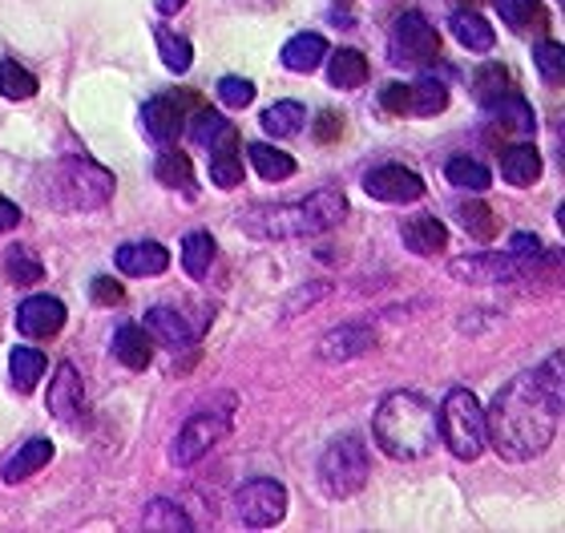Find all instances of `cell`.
Masks as SVG:
<instances>
[{
  "mask_svg": "<svg viewBox=\"0 0 565 533\" xmlns=\"http://www.w3.org/2000/svg\"><path fill=\"white\" fill-rule=\"evenodd\" d=\"M364 190L380 202H416L424 199V178L413 167H401V162H384V167H372L364 174Z\"/></svg>",
  "mask_w": 565,
  "mask_h": 533,
  "instance_id": "7c38bea8",
  "label": "cell"
},
{
  "mask_svg": "<svg viewBox=\"0 0 565 533\" xmlns=\"http://www.w3.org/2000/svg\"><path fill=\"white\" fill-rule=\"evenodd\" d=\"M4 275H9L12 284L33 287V284H41V279H45V267H41V259H36L33 247L12 243V247L4 250Z\"/></svg>",
  "mask_w": 565,
  "mask_h": 533,
  "instance_id": "d590c367",
  "label": "cell"
},
{
  "mask_svg": "<svg viewBox=\"0 0 565 533\" xmlns=\"http://www.w3.org/2000/svg\"><path fill=\"white\" fill-rule=\"evenodd\" d=\"M497 12L509 21V29L513 33H533V29H542L545 33V9H542V0H493Z\"/></svg>",
  "mask_w": 565,
  "mask_h": 533,
  "instance_id": "836d02e7",
  "label": "cell"
},
{
  "mask_svg": "<svg viewBox=\"0 0 565 533\" xmlns=\"http://www.w3.org/2000/svg\"><path fill=\"white\" fill-rule=\"evenodd\" d=\"M484 109L493 114V121L501 126V130H509V138H513V134H518V138H530V134L537 130L533 106L521 94H509V97H501V102H493V106H484Z\"/></svg>",
  "mask_w": 565,
  "mask_h": 533,
  "instance_id": "4316f807",
  "label": "cell"
},
{
  "mask_svg": "<svg viewBox=\"0 0 565 533\" xmlns=\"http://www.w3.org/2000/svg\"><path fill=\"white\" fill-rule=\"evenodd\" d=\"M472 94H477L481 106H493L501 97L518 94V82H513V73H509L505 65L489 61V65H481V70L472 73Z\"/></svg>",
  "mask_w": 565,
  "mask_h": 533,
  "instance_id": "83f0119b",
  "label": "cell"
},
{
  "mask_svg": "<svg viewBox=\"0 0 565 533\" xmlns=\"http://www.w3.org/2000/svg\"><path fill=\"white\" fill-rule=\"evenodd\" d=\"M533 61H537V73L545 77V85H565V49L562 41H542L533 49Z\"/></svg>",
  "mask_w": 565,
  "mask_h": 533,
  "instance_id": "60d3db41",
  "label": "cell"
},
{
  "mask_svg": "<svg viewBox=\"0 0 565 533\" xmlns=\"http://www.w3.org/2000/svg\"><path fill=\"white\" fill-rule=\"evenodd\" d=\"M445 178L452 182V186L477 190V194H481V190L489 186V167L477 162V158H452V162L445 167Z\"/></svg>",
  "mask_w": 565,
  "mask_h": 533,
  "instance_id": "ab89813d",
  "label": "cell"
},
{
  "mask_svg": "<svg viewBox=\"0 0 565 533\" xmlns=\"http://www.w3.org/2000/svg\"><path fill=\"white\" fill-rule=\"evenodd\" d=\"M376 344H380L376 328H367V323H343V328H331V332L319 340V360H328V364H348V360L367 355Z\"/></svg>",
  "mask_w": 565,
  "mask_h": 533,
  "instance_id": "9a60e30c",
  "label": "cell"
},
{
  "mask_svg": "<svg viewBox=\"0 0 565 533\" xmlns=\"http://www.w3.org/2000/svg\"><path fill=\"white\" fill-rule=\"evenodd\" d=\"M328 82L335 85V89H360V85H367V57L360 53V49H328Z\"/></svg>",
  "mask_w": 565,
  "mask_h": 533,
  "instance_id": "603a6c76",
  "label": "cell"
},
{
  "mask_svg": "<svg viewBox=\"0 0 565 533\" xmlns=\"http://www.w3.org/2000/svg\"><path fill=\"white\" fill-rule=\"evenodd\" d=\"M457 4H460V9H481L484 0H457Z\"/></svg>",
  "mask_w": 565,
  "mask_h": 533,
  "instance_id": "f907efd6",
  "label": "cell"
},
{
  "mask_svg": "<svg viewBox=\"0 0 565 533\" xmlns=\"http://www.w3.org/2000/svg\"><path fill=\"white\" fill-rule=\"evenodd\" d=\"M562 355L537 372H521L484 408V437L501 461H533L550 449L562 420Z\"/></svg>",
  "mask_w": 565,
  "mask_h": 533,
  "instance_id": "6da1fadb",
  "label": "cell"
},
{
  "mask_svg": "<svg viewBox=\"0 0 565 533\" xmlns=\"http://www.w3.org/2000/svg\"><path fill=\"white\" fill-rule=\"evenodd\" d=\"M45 367H49V360L36 348H12V355H9V376H12V388L17 392H29L41 384V376H45Z\"/></svg>",
  "mask_w": 565,
  "mask_h": 533,
  "instance_id": "f546056e",
  "label": "cell"
},
{
  "mask_svg": "<svg viewBox=\"0 0 565 533\" xmlns=\"http://www.w3.org/2000/svg\"><path fill=\"white\" fill-rule=\"evenodd\" d=\"M153 41H158V53H162V65L170 73H186L194 65V45H190L186 36L170 33V29H153Z\"/></svg>",
  "mask_w": 565,
  "mask_h": 533,
  "instance_id": "8d00e7d4",
  "label": "cell"
},
{
  "mask_svg": "<svg viewBox=\"0 0 565 533\" xmlns=\"http://www.w3.org/2000/svg\"><path fill=\"white\" fill-rule=\"evenodd\" d=\"M367 473H372V461H367V449L360 437H335L319 457V486L328 498H352L367 486Z\"/></svg>",
  "mask_w": 565,
  "mask_h": 533,
  "instance_id": "8992f818",
  "label": "cell"
},
{
  "mask_svg": "<svg viewBox=\"0 0 565 533\" xmlns=\"http://www.w3.org/2000/svg\"><path fill=\"white\" fill-rule=\"evenodd\" d=\"M211 150H214V158H211L214 186H223V190L243 186V158H238V130L235 126H226V130L214 138Z\"/></svg>",
  "mask_w": 565,
  "mask_h": 533,
  "instance_id": "ffe728a7",
  "label": "cell"
},
{
  "mask_svg": "<svg viewBox=\"0 0 565 533\" xmlns=\"http://www.w3.org/2000/svg\"><path fill=\"white\" fill-rule=\"evenodd\" d=\"M141 328L150 332V340H158V344L166 348H186L199 340L202 328H194V323L186 320V311H178V308H150L146 311V320H141Z\"/></svg>",
  "mask_w": 565,
  "mask_h": 533,
  "instance_id": "ac0fdd59",
  "label": "cell"
},
{
  "mask_svg": "<svg viewBox=\"0 0 565 533\" xmlns=\"http://www.w3.org/2000/svg\"><path fill=\"white\" fill-rule=\"evenodd\" d=\"M89 296L102 303V308H121V299H126V287L121 279H109V275H97L94 287H89Z\"/></svg>",
  "mask_w": 565,
  "mask_h": 533,
  "instance_id": "ee69618b",
  "label": "cell"
},
{
  "mask_svg": "<svg viewBox=\"0 0 565 533\" xmlns=\"http://www.w3.org/2000/svg\"><path fill=\"white\" fill-rule=\"evenodd\" d=\"M114 263H118L121 275H134V279H146V275H162L170 267V250L158 243V238H138V243H121L114 250Z\"/></svg>",
  "mask_w": 565,
  "mask_h": 533,
  "instance_id": "e0dca14e",
  "label": "cell"
},
{
  "mask_svg": "<svg viewBox=\"0 0 565 533\" xmlns=\"http://www.w3.org/2000/svg\"><path fill=\"white\" fill-rule=\"evenodd\" d=\"M153 174H158V182L170 190H190V182H194V162H190L186 150L166 146L162 154H158V162H153Z\"/></svg>",
  "mask_w": 565,
  "mask_h": 533,
  "instance_id": "1f68e13d",
  "label": "cell"
},
{
  "mask_svg": "<svg viewBox=\"0 0 565 533\" xmlns=\"http://www.w3.org/2000/svg\"><path fill=\"white\" fill-rule=\"evenodd\" d=\"M190 106H199L194 94H162V97H153V102H146V106H141V130H146V138H153V142H162V146H174L178 138H182V130H186Z\"/></svg>",
  "mask_w": 565,
  "mask_h": 533,
  "instance_id": "8fae6325",
  "label": "cell"
},
{
  "mask_svg": "<svg viewBox=\"0 0 565 533\" xmlns=\"http://www.w3.org/2000/svg\"><path fill=\"white\" fill-rule=\"evenodd\" d=\"M214 238L206 235V231H190L186 238H182V271L190 275V279H206L211 275V263H214Z\"/></svg>",
  "mask_w": 565,
  "mask_h": 533,
  "instance_id": "d6a6232c",
  "label": "cell"
},
{
  "mask_svg": "<svg viewBox=\"0 0 565 533\" xmlns=\"http://www.w3.org/2000/svg\"><path fill=\"white\" fill-rule=\"evenodd\" d=\"M282 65L291 73H316L319 65H323V57H328V41L319 33H295L287 45H282Z\"/></svg>",
  "mask_w": 565,
  "mask_h": 533,
  "instance_id": "d4e9b609",
  "label": "cell"
},
{
  "mask_svg": "<svg viewBox=\"0 0 565 533\" xmlns=\"http://www.w3.org/2000/svg\"><path fill=\"white\" fill-rule=\"evenodd\" d=\"M186 9V0H158V12L162 17H174V12H182Z\"/></svg>",
  "mask_w": 565,
  "mask_h": 533,
  "instance_id": "681fc988",
  "label": "cell"
},
{
  "mask_svg": "<svg viewBox=\"0 0 565 533\" xmlns=\"http://www.w3.org/2000/svg\"><path fill=\"white\" fill-rule=\"evenodd\" d=\"M448 271L457 275L460 284H513L521 279L525 263L513 255H460L448 263Z\"/></svg>",
  "mask_w": 565,
  "mask_h": 533,
  "instance_id": "4fadbf2b",
  "label": "cell"
},
{
  "mask_svg": "<svg viewBox=\"0 0 565 533\" xmlns=\"http://www.w3.org/2000/svg\"><path fill=\"white\" fill-rule=\"evenodd\" d=\"M380 109L392 118H436L448 109V85L445 82H396L380 89Z\"/></svg>",
  "mask_w": 565,
  "mask_h": 533,
  "instance_id": "ba28073f",
  "label": "cell"
},
{
  "mask_svg": "<svg viewBox=\"0 0 565 533\" xmlns=\"http://www.w3.org/2000/svg\"><path fill=\"white\" fill-rule=\"evenodd\" d=\"M49 461H53V440L29 437L24 445H17V449L4 457V465H0V481H4V486H21L24 477L41 473Z\"/></svg>",
  "mask_w": 565,
  "mask_h": 533,
  "instance_id": "d6986e66",
  "label": "cell"
},
{
  "mask_svg": "<svg viewBox=\"0 0 565 533\" xmlns=\"http://www.w3.org/2000/svg\"><path fill=\"white\" fill-rule=\"evenodd\" d=\"M12 226H21V206L9 199H0V231H12Z\"/></svg>",
  "mask_w": 565,
  "mask_h": 533,
  "instance_id": "7dc6e473",
  "label": "cell"
},
{
  "mask_svg": "<svg viewBox=\"0 0 565 533\" xmlns=\"http://www.w3.org/2000/svg\"><path fill=\"white\" fill-rule=\"evenodd\" d=\"M348 218V199L340 190H316L299 202H255L238 214V231L259 243L282 238H316Z\"/></svg>",
  "mask_w": 565,
  "mask_h": 533,
  "instance_id": "7a4b0ae2",
  "label": "cell"
},
{
  "mask_svg": "<svg viewBox=\"0 0 565 533\" xmlns=\"http://www.w3.org/2000/svg\"><path fill=\"white\" fill-rule=\"evenodd\" d=\"M0 94L9 102H29V97H36V77L24 70L21 61L4 57L0 61Z\"/></svg>",
  "mask_w": 565,
  "mask_h": 533,
  "instance_id": "74e56055",
  "label": "cell"
},
{
  "mask_svg": "<svg viewBox=\"0 0 565 533\" xmlns=\"http://www.w3.org/2000/svg\"><path fill=\"white\" fill-rule=\"evenodd\" d=\"M114 174L106 167H97L89 158H61L53 167L41 170L36 178V194L45 206H57V211H102L109 199H114Z\"/></svg>",
  "mask_w": 565,
  "mask_h": 533,
  "instance_id": "277c9868",
  "label": "cell"
},
{
  "mask_svg": "<svg viewBox=\"0 0 565 533\" xmlns=\"http://www.w3.org/2000/svg\"><path fill=\"white\" fill-rule=\"evenodd\" d=\"M505 255H513V259H521V263L537 259V255H542V238L530 235V231H518V235H509V250H505Z\"/></svg>",
  "mask_w": 565,
  "mask_h": 533,
  "instance_id": "f6af8a7d",
  "label": "cell"
},
{
  "mask_svg": "<svg viewBox=\"0 0 565 533\" xmlns=\"http://www.w3.org/2000/svg\"><path fill=\"white\" fill-rule=\"evenodd\" d=\"M457 223L465 226V235L477 238V243H493L497 231H501L493 206H489V202H481V199L460 202V206H457Z\"/></svg>",
  "mask_w": 565,
  "mask_h": 533,
  "instance_id": "4dcf8cb0",
  "label": "cell"
},
{
  "mask_svg": "<svg viewBox=\"0 0 565 533\" xmlns=\"http://www.w3.org/2000/svg\"><path fill=\"white\" fill-rule=\"evenodd\" d=\"M436 428H440L445 449L457 461H477L484 452V445H489V437H484V404L469 388L448 392L445 404L436 408Z\"/></svg>",
  "mask_w": 565,
  "mask_h": 533,
  "instance_id": "5b68a950",
  "label": "cell"
},
{
  "mask_svg": "<svg viewBox=\"0 0 565 533\" xmlns=\"http://www.w3.org/2000/svg\"><path fill=\"white\" fill-rule=\"evenodd\" d=\"M65 320H70V311H65V303L57 296H33L17 308V332L29 335V340L57 335L65 328Z\"/></svg>",
  "mask_w": 565,
  "mask_h": 533,
  "instance_id": "5bb4252c",
  "label": "cell"
},
{
  "mask_svg": "<svg viewBox=\"0 0 565 533\" xmlns=\"http://www.w3.org/2000/svg\"><path fill=\"white\" fill-rule=\"evenodd\" d=\"M263 130L271 134V138H295V134L303 130L307 121V109L299 102H275V106L263 109Z\"/></svg>",
  "mask_w": 565,
  "mask_h": 533,
  "instance_id": "e575fe53",
  "label": "cell"
},
{
  "mask_svg": "<svg viewBox=\"0 0 565 533\" xmlns=\"http://www.w3.org/2000/svg\"><path fill=\"white\" fill-rule=\"evenodd\" d=\"M226 437H231V408H202L170 440V465L190 469V465H199Z\"/></svg>",
  "mask_w": 565,
  "mask_h": 533,
  "instance_id": "52a82bcc",
  "label": "cell"
},
{
  "mask_svg": "<svg viewBox=\"0 0 565 533\" xmlns=\"http://www.w3.org/2000/svg\"><path fill=\"white\" fill-rule=\"evenodd\" d=\"M448 33L457 36L465 49H472V53H489V49L497 45L493 24L484 21L481 9H457L448 17Z\"/></svg>",
  "mask_w": 565,
  "mask_h": 533,
  "instance_id": "7402d4cb",
  "label": "cell"
},
{
  "mask_svg": "<svg viewBox=\"0 0 565 533\" xmlns=\"http://www.w3.org/2000/svg\"><path fill=\"white\" fill-rule=\"evenodd\" d=\"M218 102L226 109H247L255 102V82H247V77H223L218 82Z\"/></svg>",
  "mask_w": 565,
  "mask_h": 533,
  "instance_id": "b9f144b4",
  "label": "cell"
},
{
  "mask_svg": "<svg viewBox=\"0 0 565 533\" xmlns=\"http://www.w3.org/2000/svg\"><path fill=\"white\" fill-rule=\"evenodd\" d=\"M372 433L392 461H424L440 440L433 401L408 388L388 392L380 401L376 416H372Z\"/></svg>",
  "mask_w": 565,
  "mask_h": 533,
  "instance_id": "3957f363",
  "label": "cell"
},
{
  "mask_svg": "<svg viewBox=\"0 0 565 533\" xmlns=\"http://www.w3.org/2000/svg\"><path fill=\"white\" fill-rule=\"evenodd\" d=\"M323 291H328V287H303V291H299V296H295L291 303H287V316H295V311L303 308L307 299H319V296H323Z\"/></svg>",
  "mask_w": 565,
  "mask_h": 533,
  "instance_id": "c3c4849f",
  "label": "cell"
},
{
  "mask_svg": "<svg viewBox=\"0 0 565 533\" xmlns=\"http://www.w3.org/2000/svg\"><path fill=\"white\" fill-rule=\"evenodd\" d=\"M114 355H118L126 367H134V372L150 367V360H153L150 332H146V328H138V323H121L118 332H114Z\"/></svg>",
  "mask_w": 565,
  "mask_h": 533,
  "instance_id": "484cf974",
  "label": "cell"
},
{
  "mask_svg": "<svg viewBox=\"0 0 565 533\" xmlns=\"http://www.w3.org/2000/svg\"><path fill=\"white\" fill-rule=\"evenodd\" d=\"M401 238L416 255H440L448 247V226L440 218H433V214H420V218H408L401 226Z\"/></svg>",
  "mask_w": 565,
  "mask_h": 533,
  "instance_id": "cb8c5ba5",
  "label": "cell"
},
{
  "mask_svg": "<svg viewBox=\"0 0 565 533\" xmlns=\"http://www.w3.org/2000/svg\"><path fill=\"white\" fill-rule=\"evenodd\" d=\"M235 513L247 530H271L287 513V489L275 477H255L247 486H238L235 493Z\"/></svg>",
  "mask_w": 565,
  "mask_h": 533,
  "instance_id": "30bf717a",
  "label": "cell"
},
{
  "mask_svg": "<svg viewBox=\"0 0 565 533\" xmlns=\"http://www.w3.org/2000/svg\"><path fill=\"white\" fill-rule=\"evenodd\" d=\"M82 408H85L82 376H77V367L65 360V364H57V376H53V384H49V416L61 420V425H73Z\"/></svg>",
  "mask_w": 565,
  "mask_h": 533,
  "instance_id": "2e32d148",
  "label": "cell"
},
{
  "mask_svg": "<svg viewBox=\"0 0 565 533\" xmlns=\"http://www.w3.org/2000/svg\"><path fill=\"white\" fill-rule=\"evenodd\" d=\"M226 126H231V121L218 118L214 109H202L199 118H194V142H199V146H214V138H218Z\"/></svg>",
  "mask_w": 565,
  "mask_h": 533,
  "instance_id": "7bdbcfd3",
  "label": "cell"
},
{
  "mask_svg": "<svg viewBox=\"0 0 565 533\" xmlns=\"http://www.w3.org/2000/svg\"><path fill=\"white\" fill-rule=\"evenodd\" d=\"M542 170H545V162L537 146L518 142L501 150V174H505L509 186H533V182L542 178Z\"/></svg>",
  "mask_w": 565,
  "mask_h": 533,
  "instance_id": "44dd1931",
  "label": "cell"
},
{
  "mask_svg": "<svg viewBox=\"0 0 565 533\" xmlns=\"http://www.w3.org/2000/svg\"><path fill=\"white\" fill-rule=\"evenodd\" d=\"M247 158H250V170H255L263 182H282V178L295 174V158L287 154V150H275V146H267V142H250Z\"/></svg>",
  "mask_w": 565,
  "mask_h": 533,
  "instance_id": "f1b7e54d",
  "label": "cell"
},
{
  "mask_svg": "<svg viewBox=\"0 0 565 533\" xmlns=\"http://www.w3.org/2000/svg\"><path fill=\"white\" fill-rule=\"evenodd\" d=\"M340 130H343V118L335 114V109L319 114V121H316V138H319V142H335V138H340Z\"/></svg>",
  "mask_w": 565,
  "mask_h": 533,
  "instance_id": "bcb514c9",
  "label": "cell"
},
{
  "mask_svg": "<svg viewBox=\"0 0 565 533\" xmlns=\"http://www.w3.org/2000/svg\"><path fill=\"white\" fill-rule=\"evenodd\" d=\"M388 45H392V61H396V65L424 70V65H436V61H440V33L424 21L420 12H401V17H396Z\"/></svg>",
  "mask_w": 565,
  "mask_h": 533,
  "instance_id": "9c48e42d",
  "label": "cell"
},
{
  "mask_svg": "<svg viewBox=\"0 0 565 533\" xmlns=\"http://www.w3.org/2000/svg\"><path fill=\"white\" fill-rule=\"evenodd\" d=\"M141 530H170V533H186L190 530V518L182 510H178L174 501H150L146 505V518H141Z\"/></svg>",
  "mask_w": 565,
  "mask_h": 533,
  "instance_id": "f35d334b",
  "label": "cell"
}]
</instances>
